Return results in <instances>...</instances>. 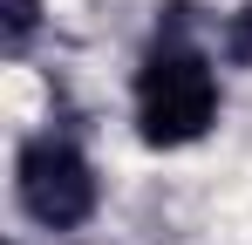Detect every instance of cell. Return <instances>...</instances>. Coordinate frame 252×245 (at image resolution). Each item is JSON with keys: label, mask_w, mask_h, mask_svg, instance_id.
<instances>
[{"label": "cell", "mask_w": 252, "mask_h": 245, "mask_svg": "<svg viewBox=\"0 0 252 245\" xmlns=\"http://www.w3.org/2000/svg\"><path fill=\"white\" fill-rule=\"evenodd\" d=\"M184 14L191 7H170V21H157V41L136 68V136L150 150H184L218 122V68L191 41Z\"/></svg>", "instance_id": "1"}, {"label": "cell", "mask_w": 252, "mask_h": 245, "mask_svg": "<svg viewBox=\"0 0 252 245\" xmlns=\"http://www.w3.org/2000/svg\"><path fill=\"white\" fill-rule=\"evenodd\" d=\"M95 198H102V184H95V163L68 143V136H28L21 150H14V204L41 225V232H75L95 218Z\"/></svg>", "instance_id": "2"}, {"label": "cell", "mask_w": 252, "mask_h": 245, "mask_svg": "<svg viewBox=\"0 0 252 245\" xmlns=\"http://www.w3.org/2000/svg\"><path fill=\"white\" fill-rule=\"evenodd\" d=\"M41 28V0H0V41H7V55H21L28 41Z\"/></svg>", "instance_id": "3"}, {"label": "cell", "mask_w": 252, "mask_h": 245, "mask_svg": "<svg viewBox=\"0 0 252 245\" xmlns=\"http://www.w3.org/2000/svg\"><path fill=\"white\" fill-rule=\"evenodd\" d=\"M218 48H225V61H232V68H252V7L225 14V34H218Z\"/></svg>", "instance_id": "4"}]
</instances>
